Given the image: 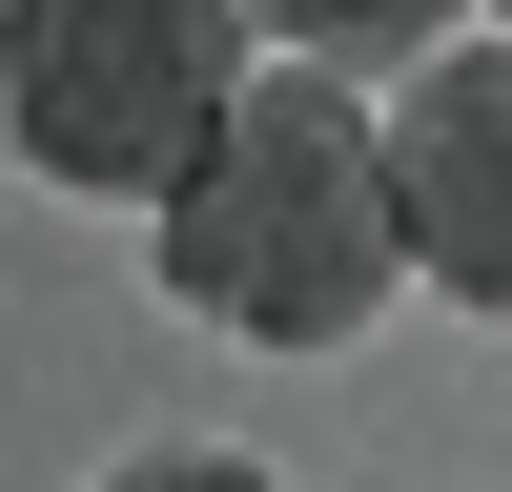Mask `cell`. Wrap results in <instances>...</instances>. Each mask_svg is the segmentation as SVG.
<instances>
[{
    "label": "cell",
    "instance_id": "3",
    "mask_svg": "<svg viewBox=\"0 0 512 492\" xmlns=\"http://www.w3.org/2000/svg\"><path fill=\"white\" fill-rule=\"evenodd\" d=\"M390 226H410V287L512 328V21L492 41H431L390 103Z\"/></svg>",
    "mask_w": 512,
    "mask_h": 492
},
{
    "label": "cell",
    "instance_id": "4",
    "mask_svg": "<svg viewBox=\"0 0 512 492\" xmlns=\"http://www.w3.org/2000/svg\"><path fill=\"white\" fill-rule=\"evenodd\" d=\"M246 21H267L287 62H431L451 0H246Z\"/></svg>",
    "mask_w": 512,
    "mask_h": 492
},
{
    "label": "cell",
    "instance_id": "2",
    "mask_svg": "<svg viewBox=\"0 0 512 492\" xmlns=\"http://www.w3.org/2000/svg\"><path fill=\"white\" fill-rule=\"evenodd\" d=\"M246 0H0V164L62 205H164L246 103Z\"/></svg>",
    "mask_w": 512,
    "mask_h": 492
},
{
    "label": "cell",
    "instance_id": "6",
    "mask_svg": "<svg viewBox=\"0 0 512 492\" xmlns=\"http://www.w3.org/2000/svg\"><path fill=\"white\" fill-rule=\"evenodd\" d=\"M492 21H512V0H492Z\"/></svg>",
    "mask_w": 512,
    "mask_h": 492
},
{
    "label": "cell",
    "instance_id": "1",
    "mask_svg": "<svg viewBox=\"0 0 512 492\" xmlns=\"http://www.w3.org/2000/svg\"><path fill=\"white\" fill-rule=\"evenodd\" d=\"M144 246H164V308L246 328V349H349V328L390 308V267H410L390 123L349 103V62H267L205 123V164L144 205Z\"/></svg>",
    "mask_w": 512,
    "mask_h": 492
},
{
    "label": "cell",
    "instance_id": "5",
    "mask_svg": "<svg viewBox=\"0 0 512 492\" xmlns=\"http://www.w3.org/2000/svg\"><path fill=\"white\" fill-rule=\"evenodd\" d=\"M103 492H287V472H267V451H123Z\"/></svg>",
    "mask_w": 512,
    "mask_h": 492
}]
</instances>
